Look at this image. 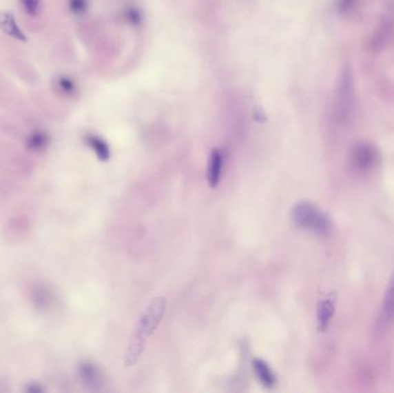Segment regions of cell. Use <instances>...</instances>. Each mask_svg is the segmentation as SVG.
I'll list each match as a JSON object with an SVG mask.
<instances>
[{"mask_svg":"<svg viewBox=\"0 0 394 393\" xmlns=\"http://www.w3.org/2000/svg\"><path fill=\"white\" fill-rule=\"evenodd\" d=\"M165 309L166 300L159 296V298L154 299L145 312H142L135 334L130 339L126 355H125L126 367H132L138 361V359L145 351L148 338L155 332L156 329L162 322Z\"/></svg>","mask_w":394,"mask_h":393,"instance_id":"obj_1","label":"cell"},{"mask_svg":"<svg viewBox=\"0 0 394 393\" xmlns=\"http://www.w3.org/2000/svg\"><path fill=\"white\" fill-rule=\"evenodd\" d=\"M356 106L355 80L352 67L346 63L339 73L332 101V116L338 125H346L352 120Z\"/></svg>","mask_w":394,"mask_h":393,"instance_id":"obj_2","label":"cell"},{"mask_svg":"<svg viewBox=\"0 0 394 393\" xmlns=\"http://www.w3.org/2000/svg\"><path fill=\"white\" fill-rule=\"evenodd\" d=\"M292 219L298 228L313 232L320 236L331 233L332 221L325 212L310 202H300L293 208Z\"/></svg>","mask_w":394,"mask_h":393,"instance_id":"obj_3","label":"cell"},{"mask_svg":"<svg viewBox=\"0 0 394 393\" xmlns=\"http://www.w3.org/2000/svg\"><path fill=\"white\" fill-rule=\"evenodd\" d=\"M380 161L378 148L369 142H359L349 150V164L353 172L368 174L380 166Z\"/></svg>","mask_w":394,"mask_h":393,"instance_id":"obj_4","label":"cell"},{"mask_svg":"<svg viewBox=\"0 0 394 393\" xmlns=\"http://www.w3.org/2000/svg\"><path fill=\"white\" fill-rule=\"evenodd\" d=\"M335 312V296L327 294L317 305V327L320 332L326 330Z\"/></svg>","mask_w":394,"mask_h":393,"instance_id":"obj_5","label":"cell"},{"mask_svg":"<svg viewBox=\"0 0 394 393\" xmlns=\"http://www.w3.org/2000/svg\"><path fill=\"white\" fill-rule=\"evenodd\" d=\"M394 323V270L391 274L387 284L386 291L384 295L383 305L380 309V324L383 327H388Z\"/></svg>","mask_w":394,"mask_h":393,"instance_id":"obj_6","label":"cell"},{"mask_svg":"<svg viewBox=\"0 0 394 393\" xmlns=\"http://www.w3.org/2000/svg\"><path fill=\"white\" fill-rule=\"evenodd\" d=\"M0 29L6 35L11 36L13 39H19L21 42H27V37L21 32L15 20L14 15L10 12H0Z\"/></svg>","mask_w":394,"mask_h":393,"instance_id":"obj_7","label":"cell"},{"mask_svg":"<svg viewBox=\"0 0 394 393\" xmlns=\"http://www.w3.org/2000/svg\"><path fill=\"white\" fill-rule=\"evenodd\" d=\"M80 375H81L82 381L85 385L89 386L90 389H98L102 385L103 377L102 374L99 372L98 368L92 363L85 362L80 367Z\"/></svg>","mask_w":394,"mask_h":393,"instance_id":"obj_8","label":"cell"},{"mask_svg":"<svg viewBox=\"0 0 394 393\" xmlns=\"http://www.w3.org/2000/svg\"><path fill=\"white\" fill-rule=\"evenodd\" d=\"M253 365L257 379H260L262 385L268 387V389H271L272 386L276 384V377L270 367L260 359H255Z\"/></svg>","mask_w":394,"mask_h":393,"instance_id":"obj_9","label":"cell"},{"mask_svg":"<svg viewBox=\"0 0 394 393\" xmlns=\"http://www.w3.org/2000/svg\"><path fill=\"white\" fill-rule=\"evenodd\" d=\"M222 159L218 150H214L208 169V181L211 188L218 186L222 176Z\"/></svg>","mask_w":394,"mask_h":393,"instance_id":"obj_10","label":"cell"},{"mask_svg":"<svg viewBox=\"0 0 394 393\" xmlns=\"http://www.w3.org/2000/svg\"><path fill=\"white\" fill-rule=\"evenodd\" d=\"M88 143L90 147L94 149L99 161L106 162L110 157L109 148L106 145L104 141L101 140L98 137H88Z\"/></svg>","mask_w":394,"mask_h":393,"instance_id":"obj_11","label":"cell"},{"mask_svg":"<svg viewBox=\"0 0 394 393\" xmlns=\"http://www.w3.org/2000/svg\"><path fill=\"white\" fill-rule=\"evenodd\" d=\"M49 142V137L44 132L37 130L29 137L28 139V148L32 150L39 151L42 150L46 147V144Z\"/></svg>","mask_w":394,"mask_h":393,"instance_id":"obj_12","label":"cell"},{"mask_svg":"<svg viewBox=\"0 0 394 393\" xmlns=\"http://www.w3.org/2000/svg\"><path fill=\"white\" fill-rule=\"evenodd\" d=\"M21 5L27 14L36 17L42 8V0H21Z\"/></svg>","mask_w":394,"mask_h":393,"instance_id":"obj_13","label":"cell"},{"mask_svg":"<svg viewBox=\"0 0 394 393\" xmlns=\"http://www.w3.org/2000/svg\"><path fill=\"white\" fill-rule=\"evenodd\" d=\"M359 0H337V8L342 14H349L355 10Z\"/></svg>","mask_w":394,"mask_h":393,"instance_id":"obj_14","label":"cell"},{"mask_svg":"<svg viewBox=\"0 0 394 393\" xmlns=\"http://www.w3.org/2000/svg\"><path fill=\"white\" fill-rule=\"evenodd\" d=\"M58 85H59V88L61 89V92H66V94L74 92V85H73V82H72L70 79H68V77H61V79H59Z\"/></svg>","mask_w":394,"mask_h":393,"instance_id":"obj_15","label":"cell"},{"mask_svg":"<svg viewBox=\"0 0 394 393\" xmlns=\"http://www.w3.org/2000/svg\"><path fill=\"white\" fill-rule=\"evenodd\" d=\"M70 6H71L72 12L82 13V12H85L87 4H85V0H71Z\"/></svg>","mask_w":394,"mask_h":393,"instance_id":"obj_16","label":"cell"}]
</instances>
